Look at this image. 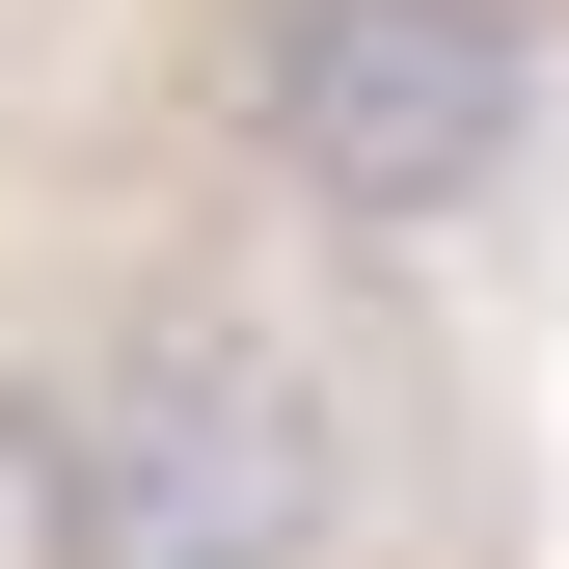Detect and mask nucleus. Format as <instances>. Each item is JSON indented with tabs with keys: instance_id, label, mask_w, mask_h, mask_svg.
<instances>
[{
	"instance_id": "1",
	"label": "nucleus",
	"mask_w": 569,
	"mask_h": 569,
	"mask_svg": "<svg viewBox=\"0 0 569 569\" xmlns=\"http://www.w3.org/2000/svg\"><path fill=\"white\" fill-rule=\"evenodd\" d=\"M244 136H271L299 218L435 244V218H488L542 163V28L516 0H271L244 28Z\"/></svg>"
},
{
	"instance_id": "2",
	"label": "nucleus",
	"mask_w": 569,
	"mask_h": 569,
	"mask_svg": "<svg viewBox=\"0 0 569 569\" xmlns=\"http://www.w3.org/2000/svg\"><path fill=\"white\" fill-rule=\"evenodd\" d=\"M28 542L54 569H326V435L271 352H136L28 435Z\"/></svg>"
}]
</instances>
